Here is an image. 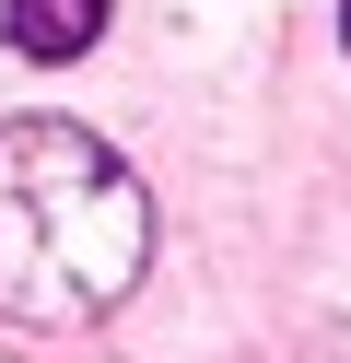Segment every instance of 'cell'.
I'll list each match as a JSON object with an SVG mask.
<instances>
[{"label": "cell", "mask_w": 351, "mask_h": 363, "mask_svg": "<svg viewBox=\"0 0 351 363\" xmlns=\"http://www.w3.org/2000/svg\"><path fill=\"white\" fill-rule=\"evenodd\" d=\"M152 199L94 129L12 118L0 129V316L23 328H82L140 281Z\"/></svg>", "instance_id": "1"}, {"label": "cell", "mask_w": 351, "mask_h": 363, "mask_svg": "<svg viewBox=\"0 0 351 363\" xmlns=\"http://www.w3.org/2000/svg\"><path fill=\"white\" fill-rule=\"evenodd\" d=\"M340 35H351V12H340Z\"/></svg>", "instance_id": "3"}, {"label": "cell", "mask_w": 351, "mask_h": 363, "mask_svg": "<svg viewBox=\"0 0 351 363\" xmlns=\"http://www.w3.org/2000/svg\"><path fill=\"white\" fill-rule=\"evenodd\" d=\"M106 35V0H12V48L23 59H82Z\"/></svg>", "instance_id": "2"}]
</instances>
